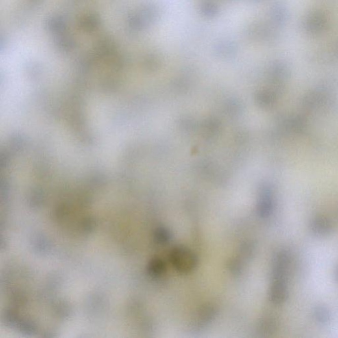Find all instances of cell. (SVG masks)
Wrapping results in <instances>:
<instances>
[{
  "mask_svg": "<svg viewBox=\"0 0 338 338\" xmlns=\"http://www.w3.org/2000/svg\"><path fill=\"white\" fill-rule=\"evenodd\" d=\"M169 259L174 269L182 274L191 273L198 266V257L195 253L184 246L174 247L170 252Z\"/></svg>",
  "mask_w": 338,
  "mask_h": 338,
  "instance_id": "6da1fadb",
  "label": "cell"
},
{
  "mask_svg": "<svg viewBox=\"0 0 338 338\" xmlns=\"http://www.w3.org/2000/svg\"><path fill=\"white\" fill-rule=\"evenodd\" d=\"M291 263V255L287 250L277 251L272 259V282L287 283Z\"/></svg>",
  "mask_w": 338,
  "mask_h": 338,
  "instance_id": "7a4b0ae2",
  "label": "cell"
},
{
  "mask_svg": "<svg viewBox=\"0 0 338 338\" xmlns=\"http://www.w3.org/2000/svg\"><path fill=\"white\" fill-rule=\"evenodd\" d=\"M217 315V309L213 305L206 304L200 307L192 317L191 328L195 331H200L208 327Z\"/></svg>",
  "mask_w": 338,
  "mask_h": 338,
  "instance_id": "3957f363",
  "label": "cell"
},
{
  "mask_svg": "<svg viewBox=\"0 0 338 338\" xmlns=\"http://www.w3.org/2000/svg\"><path fill=\"white\" fill-rule=\"evenodd\" d=\"M309 229L315 236L326 237L332 233L333 224L329 218L323 215H317L311 219Z\"/></svg>",
  "mask_w": 338,
  "mask_h": 338,
  "instance_id": "277c9868",
  "label": "cell"
},
{
  "mask_svg": "<svg viewBox=\"0 0 338 338\" xmlns=\"http://www.w3.org/2000/svg\"><path fill=\"white\" fill-rule=\"evenodd\" d=\"M289 289L287 283L272 282L269 291L270 302L275 305H282L287 300Z\"/></svg>",
  "mask_w": 338,
  "mask_h": 338,
  "instance_id": "5b68a950",
  "label": "cell"
},
{
  "mask_svg": "<svg viewBox=\"0 0 338 338\" xmlns=\"http://www.w3.org/2000/svg\"><path fill=\"white\" fill-rule=\"evenodd\" d=\"M274 211V202L269 194L261 196L257 205V213L259 217L267 219L272 215Z\"/></svg>",
  "mask_w": 338,
  "mask_h": 338,
  "instance_id": "8992f818",
  "label": "cell"
},
{
  "mask_svg": "<svg viewBox=\"0 0 338 338\" xmlns=\"http://www.w3.org/2000/svg\"><path fill=\"white\" fill-rule=\"evenodd\" d=\"M278 328V322L276 318L267 317L259 322L258 332L261 336H269L276 332Z\"/></svg>",
  "mask_w": 338,
  "mask_h": 338,
  "instance_id": "52a82bcc",
  "label": "cell"
},
{
  "mask_svg": "<svg viewBox=\"0 0 338 338\" xmlns=\"http://www.w3.org/2000/svg\"><path fill=\"white\" fill-rule=\"evenodd\" d=\"M314 320L320 326H327L330 323L331 314L330 309L323 305H317L313 309Z\"/></svg>",
  "mask_w": 338,
  "mask_h": 338,
  "instance_id": "ba28073f",
  "label": "cell"
},
{
  "mask_svg": "<svg viewBox=\"0 0 338 338\" xmlns=\"http://www.w3.org/2000/svg\"><path fill=\"white\" fill-rule=\"evenodd\" d=\"M166 270V264L164 260L160 258H153L148 266V272L150 276L154 278H159L162 276L165 273Z\"/></svg>",
  "mask_w": 338,
  "mask_h": 338,
  "instance_id": "9c48e42d",
  "label": "cell"
},
{
  "mask_svg": "<svg viewBox=\"0 0 338 338\" xmlns=\"http://www.w3.org/2000/svg\"><path fill=\"white\" fill-rule=\"evenodd\" d=\"M172 234L171 231L165 227H159L154 233V239L159 245H166L171 241Z\"/></svg>",
  "mask_w": 338,
  "mask_h": 338,
  "instance_id": "30bf717a",
  "label": "cell"
},
{
  "mask_svg": "<svg viewBox=\"0 0 338 338\" xmlns=\"http://www.w3.org/2000/svg\"><path fill=\"white\" fill-rule=\"evenodd\" d=\"M333 276H334L335 280L338 283V265L335 267L334 270H333Z\"/></svg>",
  "mask_w": 338,
  "mask_h": 338,
  "instance_id": "8fae6325",
  "label": "cell"
}]
</instances>
